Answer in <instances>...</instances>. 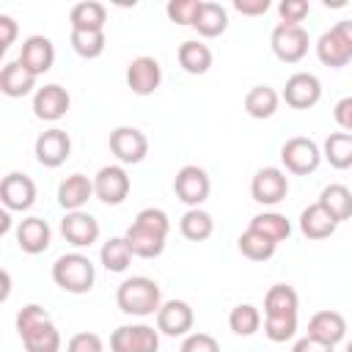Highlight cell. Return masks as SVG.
I'll list each match as a JSON object with an SVG mask.
<instances>
[{"instance_id": "obj_1", "label": "cell", "mask_w": 352, "mask_h": 352, "mask_svg": "<svg viewBox=\"0 0 352 352\" xmlns=\"http://www.w3.org/2000/svg\"><path fill=\"white\" fill-rule=\"evenodd\" d=\"M168 231H170L168 214L162 209H157V206H146V209L138 212V217L126 228L124 239H126L132 256H138V258H157L165 250Z\"/></svg>"}, {"instance_id": "obj_2", "label": "cell", "mask_w": 352, "mask_h": 352, "mask_svg": "<svg viewBox=\"0 0 352 352\" xmlns=\"http://www.w3.org/2000/svg\"><path fill=\"white\" fill-rule=\"evenodd\" d=\"M16 333L28 352H60V333H58L55 322L50 319V314L38 302L19 308Z\"/></svg>"}, {"instance_id": "obj_3", "label": "cell", "mask_w": 352, "mask_h": 352, "mask_svg": "<svg viewBox=\"0 0 352 352\" xmlns=\"http://www.w3.org/2000/svg\"><path fill=\"white\" fill-rule=\"evenodd\" d=\"M116 305L126 316H140V319L143 316H154L157 308L162 305V292H160L157 280H151L146 275H132V278L118 283Z\"/></svg>"}, {"instance_id": "obj_4", "label": "cell", "mask_w": 352, "mask_h": 352, "mask_svg": "<svg viewBox=\"0 0 352 352\" xmlns=\"http://www.w3.org/2000/svg\"><path fill=\"white\" fill-rule=\"evenodd\" d=\"M52 280L69 294H88L96 280L94 261L82 253H63L52 264Z\"/></svg>"}, {"instance_id": "obj_5", "label": "cell", "mask_w": 352, "mask_h": 352, "mask_svg": "<svg viewBox=\"0 0 352 352\" xmlns=\"http://www.w3.org/2000/svg\"><path fill=\"white\" fill-rule=\"evenodd\" d=\"M316 58L330 69H341L352 60V19L336 22L316 38Z\"/></svg>"}, {"instance_id": "obj_6", "label": "cell", "mask_w": 352, "mask_h": 352, "mask_svg": "<svg viewBox=\"0 0 352 352\" xmlns=\"http://www.w3.org/2000/svg\"><path fill=\"white\" fill-rule=\"evenodd\" d=\"M308 30L302 25H283L278 22L270 33V47L275 52L278 60L283 63H300L305 55H308Z\"/></svg>"}, {"instance_id": "obj_7", "label": "cell", "mask_w": 352, "mask_h": 352, "mask_svg": "<svg viewBox=\"0 0 352 352\" xmlns=\"http://www.w3.org/2000/svg\"><path fill=\"white\" fill-rule=\"evenodd\" d=\"M280 162H283V168H286L289 173H294V176H308V173H314V170L319 168L322 151H319V146H316L311 138L297 135V138H289V140L280 146Z\"/></svg>"}, {"instance_id": "obj_8", "label": "cell", "mask_w": 352, "mask_h": 352, "mask_svg": "<svg viewBox=\"0 0 352 352\" xmlns=\"http://www.w3.org/2000/svg\"><path fill=\"white\" fill-rule=\"evenodd\" d=\"M173 192L182 204H187L190 209H198L209 192H212V182H209V173L201 168V165H184L179 168L176 179H173Z\"/></svg>"}, {"instance_id": "obj_9", "label": "cell", "mask_w": 352, "mask_h": 352, "mask_svg": "<svg viewBox=\"0 0 352 352\" xmlns=\"http://www.w3.org/2000/svg\"><path fill=\"white\" fill-rule=\"evenodd\" d=\"M91 184H94V195L102 204H107V206L124 204L129 190H132V182H129L124 165H104V168H99L96 176L91 179Z\"/></svg>"}, {"instance_id": "obj_10", "label": "cell", "mask_w": 352, "mask_h": 352, "mask_svg": "<svg viewBox=\"0 0 352 352\" xmlns=\"http://www.w3.org/2000/svg\"><path fill=\"white\" fill-rule=\"evenodd\" d=\"M107 143L118 165H138L148 154V138L138 126H116Z\"/></svg>"}, {"instance_id": "obj_11", "label": "cell", "mask_w": 352, "mask_h": 352, "mask_svg": "<svg viewBox=\"0 0 352 352\" xmlns=\"http://www.w3.org/2000/svg\"><path fill=\"white\" fill-rule=\"evenodd\" d=\"M113 352H157L160 349V333L151 324H121L110 336Z\"/></svg>"}, {"instance_id": "obj_12", "label": "cell", "mask_w": 352, "mask_h": 352, "mask_svg": "<svg viewBox=\"0 0 352 352\" xmlns=\"http://www.w3.org/2000/svg\"><path fill=\"white\" fill-rule=\"evenodd\" d=\"M0 204L8 212H28L36 204V182L28 173L11 170L0 179Z\"/></svg>"}, {"instance_id": "obj_13", "label": "cell", "mask_w": 352, "mask_h": 352, "mask_svg": "<svg viewBox=\"0 0 352 352\" xmlns=\"http://www.w3.org/2000/svg\"><path fill=\"white\" fill-rule=\"evenodd\" d=\"M289 192V176L280 168H261L250 179V195L261 206H275Z\"/></svg>"}, {"instance_id": "obj_14", "label": "cell", "mask_w": 352, "mask_h": 352, "mask_svg": "<svg viewBox=\"0 0 352 352\" xmlns=\"http://www.w3.org/2000/svg\"><path fill=\"white\" fill-rule=\"evenodd\" d=\"M162 82V66L151 55H138L126 66V88L138 96H151Z\"/></svg>"}, {"instance_id": "obj_15", "label": "cell", "mask_w": 352, "mask_h": 352, "mask_svg": "<svg viewBox=\"0 0 352 352\" xmlns=\"http://www.w3.org/2000/svg\"><path fill=\"white\" fill-rule=\"evenodd\" d=\"M280 99H283L289 107H294V110H308V107H314V104L322 99V82H319V77L311 74V72H294V74L286 80Z\"/></svg>"}, {"instance_id": "obj_16", "label": "cell", "mask_w": 352, "mask_h": 352, "mask_svg": "<svg viewBox=\"0 0 352 352\" xmlns=\"http://www.w3.org/2000/svg\"><path fill=\"white\" fill-rule=\"evenodd\" d=\"M69 104H72V96L58 82H47L33 94V116L38 121H60L69 113Z\"/></svg>"}, {"instance_id": "obj_17", "label": "cell", "mask_w": 352, "mask_h": 352, "mask_svg": "<svg viewBox=\"0 0 352 352\" xmlns=\"http://www.w3.org/2000/svg\"><path fill=\"white\" fill-rule=\"evenodd\" d=\"M33 151H36L38 165H44V168H60L69 160V154H72V138H69V132H63L58 126L44 129L36 138Z\"/></svg>"}, {"instance_id": "obj_18", "label": "cell", "mask_w": 352, "mask_h": 352, "mask_svg": "<svg viewBox=\"0 0 352 352\" xmlns=\"http://www.w3.org/2000/svg\"><path fill=\"white\" fill-rule=\"evenodd\" d=\"M60 234H63V239H66L69 245H74V248H91V245L99 239L102 228H99V220H96L91 212L77 209V212H66V214H63V220H60Z\"/></svg>"}, {"instance_id": "obj_19", "label": "cell", "mask_w": 352, "mask_h": 352, "mask_svg": "<svg viewBox=\"0 0 352 352\" xmlns=\"http://www.w3.org/2000/svg\"><path fill=\"white\" fill-rule=\"evenodd\" d=\"M192 322H195V314L184 300H165L157 308V333L162 336H170V338L187 336L192 330Z\"/></svg>"}, {"instance_id": "obj_20", "label": "cell", "mask_w": 352, "mask_h": 352, "mask_svg": "<svg viewBox=\"0 0 352 352\" xmlns=\"http://www.w3.org/2000/svg\"><path fill=\"white\" fill-rule=\"evenodd\" d=\"M33 77H41V74H47L50 69H52V63H55V47H52V41L47 38V36H28L25 41H22V50H19V58H16Z\"/></svg>"}, {"instance_id": "obj_21", "label": "cell", "mask_w": 352, "mask_h": 352, "mask_svg": "<svg viewBox=\"0 0 352 352\" xmlns=\"http://www.w3.org/2000/svg\"><path fill=\"white\" fill-rule=\"evenodd\" d=\"M50 242H52V231H50L47 220H41V217L19 220V226H16V245H19L22 253L38 256V253H44L50 248Z\"/></svg>"}, {"instance_id": "obj_22", "label": "cell", "mask_w": 352, "mask_h": 352, "mask_svg": "<svg viewBox=\"0 0 352 352\" xmlns=\"http://www.w3.org/2000/svg\"><path fill=\"white\" fill-rule=\"evenodd\" d=\"M346 336V319L338 311H316L308 319V338H316L327 346H336Z\"/></svg>"}, {"instance_id": "obj_23", "label": "cell", "mask_w": 352, "mask_h": 352, "mask_svg": "<svg viewBox=\"0 0 352 352\" xmlns=\"http://www.w3.org/2000/svg\"><path fill=\"white\" fill-rule=\"evenodd\" d=\"M94 195V184L85 173H72L58 184V204L66 212H77L88 204V198Z\"/></svg>"}, {"instance_id": "obj_24", "label": "cell", "mask_w": 352, "mask_h": 352, "mask_svg": "<svg viewBox=\"0 0 352 352\" xmlns=\"http://www.w3.org/2000/svg\"><path fill=\"white\" fill-rule=\"evenodd\" d=\"M176 58H179V66H182L187 74H206V72L212 69V60H214L209 44H204V41H198V38L182 41Z\"/></svg>"}, {"instance_id": "obj_25", "label": "cell", "mask_w": 352, "mask_h": 352, "mask_svg": "<svg viewBox=\"0 0 352 352\" xmlns=\"http://www.w3.org/2000/svg\"><path fill=\"white\" fill-rule=\"evenodd\" d=\"M36 80H38V77H33L19 60H11V63H6V66L0 69V91H3L6 96H11V99L28 96V94L36 88Z\"/></svg>"}, {"instance_id": "obj_26", "label": "cell", "mask_w": 352, "mask_h": 352, "mask_svg": "<svg viewBox=\"0 0 352 352\" xmlns=\"http://www.w3.org/2000/svg\"><path fill=\"white\" fill-rule=\"evenodd\" d=\"M192 28H195L198 36H204V38H217V36H223L226 28H228V11H226L220 3L204 0L198 16H195V22H192Z\"/></svg>"}, {"instance_id": "obj_27", "label": "cell", "mask_w": 352, "mask_h": 352, "mask_svg": "<svg viewBox=\"0 0 352 352\" xmlns=\"http://www.w3.org/2000/svg\"><path fill=\"white\" fill-rule=\"evenodd\" d=\"M336 228H338V223L319 204H311L300 212V231L308 239H327L336 234Z\"/></svg>"}, {"instance_id": "obj_28", "label": "cell", "mask_w": 352, "mask_h": 352, "mask_svg": "<svg viewBox=\"0 0 352 352\" xmlns=\"http://www.w3.org/2000/svg\"><path fill=\"white\" fill-rule=\"evenodd\" d=\"M316 204H319L338 226L352 217V192H349V187H344V184H327V187L322 190V195H319Z\"/></svg>"}, {"instance_id": "obj_29", "label": "cell", "mask_w": 352, "mask_h": 352, "mask_svg": "<svg viewBox=\"0 0 352 352\" xmlns=\"http://www.w3.org/2000/svg\"><path fill=\"white\" fill-rule=\"evenodd\" d=\"M300 308V297L292 286L286 283H275L267 289L264 294V316H297Z\"/></svg>"}, {"instance_id": "obj_30", "label": "cell", "mask_w": 352, "mask_h": 352, "mask_svg": "<svg viewBox=\"0 0 352 352\" xmlns=\"http://www.w3.org/2000/svg\"><path fill=\"white\" fill-rule=\"evenodd\" d=\"M69 22H72V30H104L107 8L96 0L74 3L69 11Z\"/></svg>"}, {"instance_id": "obj_31", "label": "cell", "mask_w": 352, "mask_h": 352, "mask_svg": "<svg viewBox=\"0 0 352 352\" xmlns=\"http://www.w3.org/2000/svg\"><path fill=\"white\" fill-rule=\"evenodd\" d=\"M280 104V94L272 85H253L245 94V110L250 118H270Z\"/></svg>"}, {"instance_id": "obj_32", "label": "cell", "mask_w": 352, "mask_h": 352, "mask_svg": "<svg viewBox=\"0 0 352 352\" xmlns=\"http://www.w3.org/2000/svg\"><path fill=\"white\" fill-rule=\"evenodd\" d=\"M179 231H182V236L184 239H190V242H204V239H209L212 234H214V220H212V214L206 212V209H187L184 214H182V220H179Z\"/></svg>"}, {"instance_id": "obj_33", "label": "cell", "mask_w": 352, "mask_h": 352, "mask_svg": "<svg viewBox=\"0 0 352 352\" xmlns=\"http://www.w3.org/2000/svg\"><path fill=\"white\" fill-rule=\"evenodd\" d=\"M248 228L256 231V234H261V236H267L275 245H280L283 239L292 236V223L283 214H278V212H261V214H256Z\"/></svg>"}, {"instance_id": "obj_34", "label": "cell", "mask_w": 352, "mask_h": 352, "mask_svg": "<svg viewBox=\"0 0 352 352\" xmlns=\"http://www.w3.org/2000/svg\"><path fill=\"white\" fill-rule=\"evenodd\" d=\"M319 151L336 170H346L352 165V135L349 132H333Z\"/></svg>"}, {"instance_id": "obj_35", "label": "cell", "mask_w": 352, "mask_h": 352, "mask_svg": "<svg viewBox=\"0 0 352 352\" xmlns=\"http://www.w3.org/2000/svg\"><path fill=\"white\" fill-rule=\"evenodd\" d=\"M99 261L107 272H124L132 261V250H129L126 239L124 236H110L99 250Z\"/></svg>"}, {"instance_id": "obj_36", "label": "cell", "mask_w": 352, "mask_h": 352, "mask_svg": "<svg viewBox=\"0 0 352 352\" xmlns=\"http://www.w3.org/2000/svg\"><path fill=\"white\" fill-rule=\"evenodd\" d=\"M236 248H239V253H242L245 258H250V261H267V258H272L275 250H278L275 242H270L267 236H261V234H256V231H250V228L239 234Z\"/></svg>"}, {"instance_id": "obj_37", "label": "cell", "mask_w": 352, "mask_h": 352, "mask_svg": "<svg viewBox=\"0 0 352 352\" xmlns=\"http://www.w3.org/2000/svg\"><path fill=\"white\" fill-rule=\"evenodd\" d=\"M228 327H231L236 336L248 338V336L258 333V327H261V311H258L256 305H250V302H239V305H234L231 314H228Z\"/></svg>"}, {"instance_id": "obj_38", "label": "cell", "mask_w": 352, "mask_h": 352, "mask_svg": "<svg viewBox=\"0 0 352 352\" xmlns=\"http://www.w3.org/2000/svg\"><path fill=\"white\" fill-rule=\"evenodd\" d=\"M69 41H72V50H74L80 58H85V60L99 58V55L104 52V47H107L104 30H72Z\"/></svg>"}, {"instance_id": "obj_39", "label": "cell", "mask_w": 352, "mask_h": 352, "mask_svg": "<svg viewBox=\"0 0 352 352\" xmlns=\"http://www.w3.org/2000/svg\"><path fill=\"white\" fill-rule=\"evenodd\" d=\"M297 333V316H264V336L275 344H283L294 338Z\"/></svg>"}, {"instance_id": "obj_40", "label": "cell", "mask_w": 352, "mask_h": 352, "mask_svg": "<svg viewBox=\"0 0 352 352\" xmlns=\"http://www.w3.org/2000/svg\"><path fill=\"white\" fill-rule=\"evenodd\" d=\"M201 3H204V0H170V3L165 6V14H168L170 22H176V25H190V28H192V22H195V16H198V11H201Z\"/></svg>"}, {"instance_id": "obj_41", "label": "cell", "mask_w": 352, "mask_h": 352, "mask_svg": "<svg viewBox=\"0 0 352 352\" xmlns=\"http://www.w3.org/2000/svg\"><path fill=\"white\" fill-rule=\"evenodd\" d=\"M308 11H311L308 0H280L278 3V14H280L283 25H300L308 16Z\"/></svg>"}, {"instance_id": "obj_42", "label": "cell", "mask_w": 352, "mask_h": 352, "mask_svg": "<svg viewBox=\"0 0 352 352\" xmlns=\"http://www.w3.org/2000/svg\"><path fill=\"white\" fill-rule=\"evenodd\" d=\"M182 352H220V344L209 333H187L182 341Z\"/></svg>"}, {"instance_id": "obj_43", "label": "cell", "mask_w": 352, "mask_h": 352, "mask_svg": "<svg viewBox=\"0 0 352 352\" xmlns=\"http://www.w3.org/2000/svg\"><path fill=\"white\" fill-rule=\"evenodd\" d=\"M66 352H104V344L96 333H77L69 338Z\"/></svg>"}, {"instance_id": "obj_44", "label": "cell", "mask_w": 352, "mask_h": 352, "mask_svg": "<svg viewBox=\"0 0 352 352\" xmlns=\"http://www.w3.org/2000/svg\"><path fill=\"white\" fill-rule=\"evenodd\" d=\"M333 118H336V124L341 126V132H349V135H352V96H344V99L336 102Z\"/></svg>"}, {"instance_id": "obj_45", "label": "cell", "mask_w": 352, "mask_h": 352, "mask_svg": "<svg viewBox=\"0 0 352 352\" xmlns=\"http://www.w3.org/2000/svg\"><path fill=\"white\" fill-rule=\"evenodd\" d=\"M234 8L242 16H261L270 11V0H234Z\"/></svg>"}, {"instance_id": "obj_46", "label": "cell", "mask_w": 352, "mask_h": 352, "mask_svg": "<svg viewBox=\"0 0 352 352\" xmlns=\"http://www.w3.org/2000/svg\"><path fill=\"white\" fill-rule=\"evenodd\" d=\"M16 36H19V25H16V19L8 16V14H0V44L8 50V44H14Z\"/></svg>"}, {"instance_id": "obj_47", "label": "cell", "mask_w": 352, "mask_h": 352, "mask_svg": "<svg viewBox=\"0 0 352 352\" xmlns=\"http://www.w3.org/2000/svg\"><path fill=\"white\" fill-rule=\"evenodd\" d=\"M292 352H333V346H327V344H322V341H316V338L302 336V338L294 341Z\"/></svg>"}, {"instance_id": "obj_48", "label": "cell", "mask_w": 352, "mask_h": 352, "mask_svg": "<svg viewBox=\"0 0 352 352\" xmlns=\"http://www.w3.org/2000/svg\"><path fill=\"white\" fill-rule=\"evenodd\" d=\"M11 286H14V280H11V275L0 267V302H6L8 297H11Z\"/></svg>"}, {"instance_id": "obj_49", "label": "cell", "mask_w": 352, "mask_h": 352, "mask_svg": "<svg viewBox=\"0 0 352 352\" xmlns=\"http://www.w3.org/2000/svg\"><path fill=\"white\" fill-rule=\"evenodd\" d=\"M11 226H14V220H11V212L0 206V236H6V234L11 231Z\"/></svg>"}, {"instance_id": "obj_50", "label": "cell", "mask_w": 352, "mask_h": 352, "mask_svg": "<svg viewBox=\"0 0 352 352\" xmlns=\"http://www.w3.org/2000/svg\"><path fill=\"white\" fill-rule=\"evenodd\" d=\"M3 55H6V47H3V44H0V60H3Z\"/></svg>"}]
</instances>
